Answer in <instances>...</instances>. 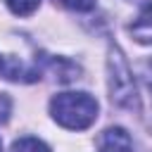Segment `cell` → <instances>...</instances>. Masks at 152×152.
I'll list each match as a JSON object with an SVG mask.
<instances>
[{
  "instance_id": "4",
  "label": "cell",
  "mask_w": 152,
  "mask_h": 152,
  "mask_svg": "<svg viewBox=\"0 0 152 152\" xmlns=\"http://www.w3.org/2000/svg\"><path fill=\"white\" fill-rule=\"evenodd\" d=\"M131 36L142 45H152V2L145 5L138 19L131 24Z\"/></svg>"
},
{
  "instance_id": "5",
  "label": "cell",
  "mask_w": 152,
  "mask_h": 152,
  "mask_svg": "<svg viewBox=\"0 0 152 152\" xmlns=\"http://www.w3.org/2000/svg\"><path fill=\"white\" fill-rule=\"evenodd\" d=\"M10 152H50V150H48V145H45L43 140L26 135V138H19V140H14Z\"/></svg>"
},
{
  "instance_id": "1",
  "label": "cell",
  "mask_w": 152,
  "mask_h": 152,
  "mask_svg": "<svg viewBox=\"0 0 152 152\" xmlns=\"http://www.w3.org/2000/svg\"><path fill=\"white\" fill-rule=\"evenodd\" d=\"M52 119L71 131H83L97 119V100L88 93H59L50 100Z\"/></svg>"
},
{
  "instance_id": "3",
  "label": "cell",
  "mask_w": 152,
  "mask_h": 152,
  "mask_svg": "<svg viewBox=\"0 0 152 152\" xmlns=\"http://www.w3.org/2000/svg\"><path fill=\"white\" fill-rule=\"evenodd\" d=\"M97 152H133V140L124 128L114 126V128H107L100 135Z\"/></svg>"
},
{
  "instance_id": "7",
  "label": "cell",
  "mask_w": 152,
  "mask_h": 152,
  "mask_svg": "<svg viewBox=\"0 0 152 152\" xmlns=\"http://www.w3.org/2000/svg\"><path fill=\"white\" fill-rule=\"evenodd\" d=\"M57 2L69 10H76V12H88L95 7V0H57Z\"/></svg>"
},
{
  "instance_id": "6",
  "label": "cell",
  "mask_w": 152,
  "mask_h": 152,
  "mask_svg": "<svg viewBox=\"0 0 152 152\" xmlns=\"http://www.w3.org/2000/svg\"><path fill=\"white\" fill-rule=\"evenodd\" d=\"M38 2H40V0H7L10 10H12L14 14H21V17L36 12V10H38Z\"/></svg>"
},
{
  "instance_id": "2",
  "label": "cell",
  "mask_w": 152,
  "mask_h": 152,
  "mask_svg": "<svg viewBox=\"0 0 152 152\" xmlns=\"http://www.w3.org/2000/svg\"><path fill=\"white\" fill-rule=\"evenodd\" d=\"M107 69H109V95L112 102H116L119 107L126 109H140V97H138V88H135V78L133 71L128 66V62L124 59L119 48H109V57H107Z\"/></svg>"
}]
</instances>
